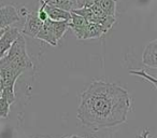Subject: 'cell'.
<instances>
[{
  "mask_svg": "<svg viewBox=\"0 0 157 138\" xmlns=\"http://www.w3.org/2000/svg\"><path fill=\"white\" fill-rule=\"evenodd\" d=\"M37 15H38V18H39V20L41 21V22H45L46 20H48V14H46V12L44 11V8H43V6L41 5V7L39 8V10L37 11Z\"/></svg>",
  "mask_w": 157,
  "mask_h": 138,
  "instance_id": "ac0fdd59",
  "label": "cell"
},
{
  "mask_svg": "<svg viewBox=\"0 0 157 138\" xmlns=\"http://www.w3.org/2000/svg\"><path fill=\"white\" fill-rule=\"evenodd\" d=\"M0 61L23 73L27 69L33 68V61L27 53L26 40L24 38V35L21 34L18 36V38L13 42L8 53Z\"/></svg>",
  "mask_w": 157,
  "mask_h": 138,
  "instance_id": "7a4b0ae2",
  "label": "cell"
},
{
  "mask_svg": "<svg viewBox=\"0 0 157 138\" xmlns=\"http://www.w3.org/2000/svg\"><path fill=\"white\" fill-rule=\"evenodd\" d=\"M130 75H135V76H139L140 78H143L144 80L151 82L153 84V86H156V78L153 77V76H150L145 70L141 69V70H130L129 71Z\"/></svg>",
  "mask_w": 157,
  "mask_h": 138,
  "instance_id": "2e32d148",
  "label": "cell"
},
{
  "mask_svg": "<svg viewBox=\"0 0 157 138\" xmlns=\"http://www.w3.org/2000/svg\"><path fill=\"white\" fill-rule=\"evenodd\" d=\"M3 31H5V29H2V30H0V36L2 35V34H3Z\"/></svg>",
  "mask_w": 157,
  "mask_h": 138,
  "instance_id": "44dd1931",
  "label": "cell"
},
{
  "mask_svg": "<svg viewBox=\"0 0 157 138\" xmlns=\"http://www.w3.org/2000/svg\"><path fill=\"white\" fill-rule=\"evenodd\" d=\"M70 13H71V18L68 22L69 28H71V30L73 31V34L78 39L82 40L83 39L84 31H85L88 23L82 16L78 15V14L73 13V12H70Z\"/></svg>",
  "mask_w": 157,
  "mask_h": 138,
  "instance_id": "52a82bcc",
  "label": "cell"
},
{
  "mask_svg": "<svg viewBox=\"0 0 157 138\" xmlns=\"http://www.w3.org/2000/svg\"><path fill=\"white\" fill-rule=\"evenodd\" d=\"M142 63L151 68L157 67V40H153L145 46L142 54Z\"/></svg>",
  "mask_w": 157,
  "mask_h": 138,
  "instance_id": "8992f818",
  "label": "cell"
},
{
  "mask_svg": "<svg viewBox=\"0 0 157 138\" xmlns=\"http://www.w3.org/2000/svg\"><path fill=\"white\" fill-rule=\"evenodd\" d=\"M26 22L24 24V28L22 30V35H27L29 37L36 38L37 34L39 33V30L41 29L42 25H43V22L39 20L37 15V12H28L26 16Z\"/></svg>",
  "mask_w": 157,
  "mask_h": 138,
  "instance_id": "5b68a950",
  "label": "cell"
},
{
  "mask_svg": "<svg viewBox=\"0 0 157 138\" xmlns=\"http://www.w3.org/2000/svg\"><path fill=\"white\" fill-rule=\"evenodd\" d=\"M116 2H117V0H99L98 5L107 15L115 18Z\"/></svg>",
  "mask_w": 157,
  "mask_h": 138,
  "instance_id": "4fadbf2b",
  "label": "cell"
},
{
  "mask_svg": "<svg viewBox=\"0 0 157 138\" xmlns=\"http://www.w3.org/2000/svg\"><path fill=\"white\" fill-rule=\"evenodd\" d=\"M148 134H150V129H144L139 136V138H148Z\"/></svg>",
  "mask_w": 157,
  "mask_h": 138,
  "instance_id": "d6986e66",
  "label": "cell"
},
{
  "mask_svg": "<svg viewBox=\"0 0 157 138\" xmlns=\"http://www.w3.org/2000/svg\"><path fill=\"white\" fill-rule=\"evenodd\" d=\"M69 22V21H68ZM67 21H59V22H55V21H51V28L54 34L55 39L57 40V42L63 37V35L66 34V31L69 29V25H68Z\"/></svg>",
  "mask_w": 157,
  "mask_h": 138,
  "instance_id": "7c38bea8",
  "label": "cell"
},
{
  "mask_svg": "<svg viewBox=\"0 0 157 138\" xmlns=\"http://www.w3.org/2000/svg\"><path fill=\"white\" fill-rule=\"evenodd\" d=\"M131 107L128 92L117 84L94 80L80 94L78 119L93 132L113 128L126 122Z\"/></svg>",
  "mask_w": 157,
  "mask_h": 138,
  "instance_id": "6da1fadb",
  "label": "cell"
},
{
  "mask_svg": "<svg viewBox=\"0 0 157 138\" xmlns=\"http://www.w3.org/2000/svg\"><path fill=\"white\" fill-rule=\"evenodd\" d=\"M20 35L21 31L16 27H8L5 29L3 34L0 36V59L7 54L13 42Z\"/></svg>",
  "mask_w": 157,
  "mask_h": 138,
  "instance_id": "277c9868",
  "label": "cell"
},
{
  "mask_svg": "<svg viewBox=\"0 0 157 138\" xmlns=\"http://www.w3.org/2000/svg\"><path fill=\"white\" fill-rule=\"evenodd\" d=\"M99 0H74V8L82 9V8H90L94 5H97ZM74 9V10H75Z\"/></svg>",
  "mask_w": 157,
  "mask_h": 138,
  "instance_id": "e0dca14e",
  "label": "cell"
},
{
  "mask_svg": "<svg viewBox=\"0 0 157 138\" xmlns=\"http://www.w3.org/2000/svg\"><path fill=\"white\" fill-rule=\"evenodd\" d=\"M71 12H73V13L82 16V18H83L87 23H94L95 22V15H94V13H93V11H92V9H90V8L75 9V10H72Z\"/></svg>",
  "mask_w": 157,
  "mask_h": 138,
  "instance_id": "5bb4252c",
  "label": "cell"
},
{
  "mask_svg": "<svg viewBox=\"0 0 157 138\" xmlns=\"http://www.w3.org/2000/svg\"><path fill=\"white\" fill-rule=\"evenodd\" d=\"M36 38L46 42V43H48L52 46H57V44H58L57 40L55 39V37H54V34H53V31H52V28H51V23H50V20H48V18L43 23L41 29H40L39 33L37 34Z\"/></svg>",
  "mask_w": 157,
  "mask_h": 138,
  "instance_id": "ba28073f",
  "label": "cell"
},
{
  "mask_svg": "<svg viewBox=\"0 0 157 138\" xmlns=\"http://www.w3.org/2000/svg\"><path fill=\"white\" fill-rule=\"evenodd\" d=\"M63 138H85V137H81V136H78V135H71V136H67V137H63Z\"/></svg>",
  "mask_w": 157,
  "mask_h": 138,
  "instance_id": "ffe728a7",
  "label": "cell"
},
{
  "mask_svg": "<svg viewBox=\"0 0 157 138\" xmlns=\"http://www.w3.org/2000/svg\"><path fill=\"white\" fill-rule=\"evenodd\" d=\"M10 106H11V104L5 97L0 96V118L1 119H6L9 116Z\"/></svg>",
  "mask_w": 157,
  "mask_h": 138,
  "instance_id": "9a60e30c",
  "label": "cell"
},
{
  "mask_svg": "<svg viewBox=\"0 0 157 138\" xmlns=\"http://www.w3.org/2000/svg\"><path fill=\"white\" fill-rule=\"evenodd\" d=\"M107 29L103 28L101 25L96 24V23H88L86 29L84 31L83 39L82 40H87V39H97V38L102 37L103 35L107 34Z\"/></svg>",
  "mask_w": 157,
  "mask_h": 138,
  "instance_id": "30bf717a",
  "label": "cell"
},
{
  "mask_svg": "<svg viewBox=\"0 0 157 138\" xmlns=\"http://www.w3.org/2000/svg\"><path fill=\"white\" fill-rule=\"evenodd\" d=\"M40 3L51 6V7L58 8L65 11L71 12L74 10V0H40Z\"/></svg>",
  "mask_w": 157,
  "mask_h": 138,
  "instance_id": "8fae6325",
  "label": "cell"
},
{
  "mask_svg": "<svg viewBox=\"0 0 157 138\" xmlns=\"http://www.w3.org/2000/svg\"><path fill=\"white\" fill-rule=\"evenodd\" d=\"M21 20L17 9L14 6H5L0 8V30L11 27V25Z\"/></svg>",
  "mask_w": 157,
  "mask_h": 138,
  "instance_id": "3957f363",
  "label": "cell"
},
{
  "mask_svg": "<svg viewBox=\"0 0 157 138\" xmlns=\"http://www.w3.org/2000/svg\"><path fill=\"white\" fill-rule=\"evenodd\" d=\"M44 8V11L48 14V20L51 21H55V22H59V21H70L71 18V13L68 11H65V10L58 9V8L55 7H51V6L44 5V3H41Z\"/></svg>",
  "mask_w": 157,
  "mask_h": 138,
  "instance_id": "9c48e42d",
  "label": "cell"
}]
</instances>
